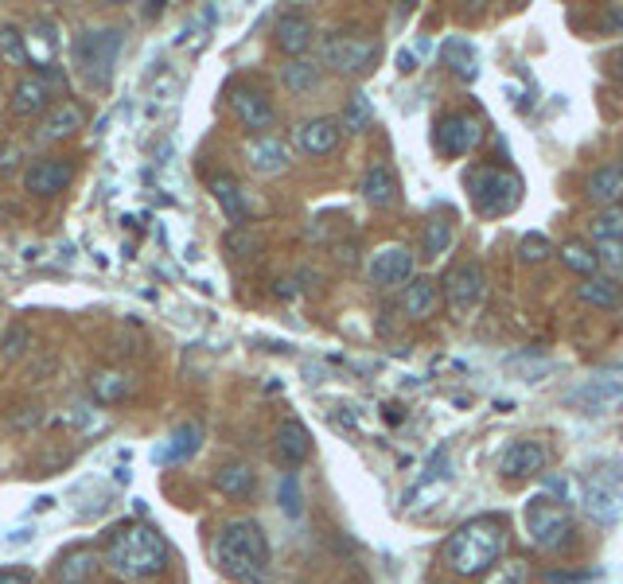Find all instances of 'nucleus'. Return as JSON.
Masks as SVG:
<instances>
[{"label": "nucleus", "mask_w": 623, "mask_h": 584, "mask_svg": "<svg viewBox=\"0 0 623 584\" xmlns=\"http://www.w3.org/2000/svg\"><path fill=\"white\" fill-rule=\"evenodd\" d=\"M230 110L234 117L242 121V129H250L257 137H265L269 129H273V121H277V110H273V102L254 90V86H234V94H230Z\"/></svg>", "instance_id": "nucleus-11"}, {"label": "nucleus", "mask_w": 623, "mask_h": 584, "mask_svg": "<svg viewBox=\"0 0 623 584\" xmlns=\"http://www.w3.org/2000/svg\"><path fill=\"white\" fill-rule=\"evenodd\" d=\"M522 526L538 549H565L573 542V514L550 495H534L522 511Z\"/></svg>", "instance_id": "nucleus-5"}, {"label": "nucleus", "mask_w": 623, "mask_h": 584, "mask_svg": "<svg viewBox=\"0 0 623 584\" xmlns=\"http://www.w3.org/2000/svg\"><path fill=\"white\" fill-rule=\"evenodd\" d=\"M71 180H74V168L67 160H59V156L36 160V164L24 172V187H28L32 195H59V191H67Z\"/></svg>", "instance_id": "nucleus-14"}, {"label": "nucleus", "mask_w": 623, "mask_h": 584, "mask_svg": "<svg viewBox=\"0 0 623 584\" xmlns=\"http://www.w3.org/2000/svg\"><path fill=\"white\" fill-rule=\"evenodd\" d=\"M561 261H565V269H573V273H581V277H596V269H600V261H596V254H592V246H585V242H565L561 246Z\"/></svg>", "instance_id": "nucleus-30"}, {"label": "nucleus", "mask_w": 623, "mask_h": 584, "mask_svg": "<svg viewBox=\"0 0 623 584\" xmlns=\"http://www.w3.org/2000/svg\"><path fill=\"white\" fill-rule=\"evenodd\" d=\"M0 55H4L8 63H16V67L28 63V47H24V36H20L16 28H0Z\"/></svg>", "instance_id": "nucleus-38"}, {"label": "nucleus", "mask_w": 623, "mask_h": 584, "mask_svg": "<svg viewBox=\"0 0 623 584\" xmlns=\"http://www.w3.org/2000/svg\"><path fill=\"white\" fill-rule=\"evenodd\" d=\"M363 199H367L370 207H378V211H386V207L398 203V180H394V172L386 164H370L367 168V176H363Z\"/></svg>", "instance_id": "nucleus-24"}, {"label": "nucleus", "mask_w": 623, "mask_h": 584, "mask_svg": "<svg viewBox=\"0 0 623 584\" xmlns=\"http://www.w3.org/2000/svg\"><path fill=\"white\" fill-rule=\"evenodd\" d=\"M499 472L503 479H534V475L546 472V448L538 444V440H514L511 448L503 452V460H499Z\"/></svg>", "instance_id": "nucleus-12"}, {"label": "nucleus", "mask_w": 623, "mask_h": 584, "mask_svg": "<svg viewBox=\"0 0 623 584\" xmlns=\"http://www.w3.org/2000/svg\"><path fill=\"white\" fill-rule=\"evenodd\" d=\"M592 254H596V261H600L604 269H612V273L623 269V242H596Z\"/></svg>", "instance_id": "nucleus-40"}, {"label": "nucleus", "mask_w": 623, "mask_h": 584, "mask_svg": "<svg viewBox=\"0 0 623 584\" xmlns=\"http://www.w3.org/2000/svg\"><path fill=\"white\" fill-rule=\"evenodd\" d=\"M483 296H487V277H483L479 261H464V265L448 269V277H444V304H448V312L456 320H468L483 304Z\"/></svg>", "instance_id": "nucleus-7"}, {"label": "nucleus", "mask_w": 623, "mask_h": 584, "mask_svg": "<svg viewBox=\"0 0 623 584\" xmlns=\"http://www.w3.org/2000/svg\"><path fill=\"white\" fill-rule=\"evenodd\" d=\"M246 156H250V168L261 172V176H277V172L289 168V148H285V141H277V137H257V141H250Z\"/></svg>", "instance_id": "nucleus-22"}, {"label": "nucleus", "mask_w": 623, "mask_h": 584, "mask_svg": "<svg viewBox=\"0 0 623 584\" xmlns=\"http://www.w3.org/2000/svg\"><path fill=\"white\" fill-rule=\"evenodd\" d=\"M370 117H374V110H370L367 94H355L351 102H347V113H343V129H351V133H363L370 125Z\"/></svg>", "instance_id": "nucleus-37"}, {"label": "nucleus", "mask_w": 623, "mask_h": 584, "mask_svg": "<svg viewBox=\"0 0 623 584\" xmlns=\"http://www.w3.org/2000/svg\"><path fill=\"white\" fill-rule=\"evenodd\" d=\"M102 561L117 581H152L168 569V546L160 542V534L152 526L129 522V526L113 530Z\"/></svg>", "instance_id": "nucleus-1"}, {"label": "nucleus", "mask_w": 623, "mask_h": 584, "mask_svg": "<svg viewBox=\"0 0 623 584\" xmlns=\"http://www.w3.org/2000/svg\"><path fill=\"white\" fill-rule=\"evenodd\" d=\"M273 448H277V456H281L289 468H296V464H304V460L312 456V437H308V429H304L300 421H285V425H277Z\"/></svg>", "instance_id": "nucleus-21"}, {"label": "nucleus", "mask_w": 623, "mask_h": 584, "mask_svg": "<svg viewBox=\"0 0 623 584\" xmlns=\"http://www.w3.org/2000/svg\"><path fill=\"white\" fill-rule=\"evenodd\" d=\"M553 250H550V238H542V234H526L522 242H518V257L526 261V265H538V261H546Z\"/></svg>", "instance_id": "nucleus-39"}, {"label": "nucleus", "mask_w": 623, "mask_h": 584, "mask_svg": "<svg viewBox=\"0 0 623 584\" xmlns=\"http://www.w3.org/2000/svg\"><path fill=\"white\" fill-rule=\"evenodd\" d=\"M479 584H530V565L526 561H499L495 569L483 573Z\"/></svg>", "instance_id": "nucleus-34"}, {"label": "nucleus", "mask_w": 623, "mask_h": 584, "mask_svg": "<svg viewBox=\"0 0 623 584\" xmlns=\"http://www.w3.org/2000/svg\"><path fill=\"white\" fill-rule=\"evenodd\" d=\"M339 137H343V125L335 117H312L296 129V145L308 156H331L339 148Z\"/></svg>", "instance_id": "nucleus-13"}, {"label": "nucleus", "mask_w": 623, "mask_h": 584, "mask_svg": "<svg viewBox=\"0 0 623 584\" xmlns=\"http://www.w3.org/2000/svg\"><path fill=\"white\" fill-rule=\"evenodd\" d=\"M612 78H616V82L623 86V51L616 55V59H612Z\"/></svg>", "instance_id": "nucleus-44"}, {"label": "nucleus", "mask_w": 623, "mask_h": 584, "mask_svg": "<svg viewBox=\"0 0 623 584\" xmlns=\"http://www.w3.org/2000/svg\"><path fill=\"white\" fill-rule=\"evenodd\" d=\"M90 386H94V398H102L106 405L129 398V378L125 374H113V370H98Z\"/></svg>", "instance_id": "nucleus-32"}, {"label": "nucleus", "mask_w": 623, "mask_h": 584, "mask_svg": "<svg viewBox=\"0 0 623 584\" xmlns=\"http://www.w3.org/2000/svg\"><path fill=\"white\" fill-rule=\"evenodd\" d=\"M444 59L452 63V71H460L464 78H476V51H472V43H464V39H448L444 43Z\"/></svg>", "instance_id": "nucleus-33"}, {"label": "nucleus", "mask_w": 623, "mask_h": 584, "mask_svg": "<svg viewBox=\"0 0 623 584\" xmlns=\"http://www.w3.org/2000/svg\"><path fill=\"white\" fill-rule=\"evenodd\" d=\"M585 195L600 207H623V164L608 160L600 168H592L585 180Z\"/></svg>", "instance_id": "nucleus-15"}, {"label": "nucleus", "mask_w": 623, "mask_h": 584, "mask_svg": "<svg viewBox=\"0 0 623 584\" xmlns=\"http://www.w3.org/2000/svg\"><path fill=\"white\" fill-rule=\"evenodd\" d=\"M483 141V125L472 113H444L437 121V148L444 156H468Z\"/></svg>", "instance_id": "nucleus-10"}, {"label": "nucleus", "mask_w": 623, "mask_h": 584, "mask_svg": "<svg viewBox=\"0 0 623 584\" xmlns=\"http://www.w3.org/2000/svg\"><path fill=\"white\" fill-rule=\"evenodd\" d=\"M226 250H234V257H250V250H257V238H246V234H230V238H226Z\"/></svg>", "instance_id": "nucleus-41"}, {"label": "nucleus", "mask_w": 623, "mask_h": 584, "mask_svg": "<svg viewBox=\"0 0 623 584\" xmlns=\"http://www.w3.org/2000/svg\"><path fill=\"white\" fill-rule=\"evenodd\" d=\"M588 234H592V246L596 242H623V207H604L588 222Z\"/></svg>", "instance_id": "nucleus-29"}, {"label": "nucleus", "mask_w": 623, "mask_h": 584, "mask_svg": "<svg viewBox=\"0 0 623 584\" xmlns=\"http://www.w3.org/2000/svg\"><path fill=\"white\" fill-rule=\"evenodd\" d=\"M215 487H219L226 499H250L257 487V475L246 460H226L219 472H215Z\"/></svg>", "instance_id": "nucleus-23"}, {"label": "nucleus", "mask_w": 623, "mask_h": 584, "mask_svg": "<svg viewBox=\"0 0 623 584\" xmlns=\"http://www.w3.org/2000/svg\"><path fill=\"white\" fill-rule=\"evenodd\" d=\"M121 51V32L117 28H90L71 43L74 67L86 74L90 86H106L113 78V63Z\"/></svg>", "instance_id": "nucleus-6"}, {"label": "nucleus", "mask_w": 623, "mask_h": 584, "mask_svg": "<svg viewBox=\"0 0 623 584\" xmlns=\"http://www.w3.org/2000/svg\"><path fill=\"white\" fill-rule=\"evenodd\" d=\"M98 569V553H90V549H78L71 557H63V565H59V581L63 584H82L90 573Z\"/></svg>", "instance_id": "nucleus-31"}, {"label": "nucleus", "mask_w": 623, "mask_h": 584, "mask_svg": "<svg viewBox=\"0 0 623 584\" xmlns=\"http://www.w3.org/2000/svg\"><path fill=\"white\" fill-rule=\"evenodd\" d=\"M211 195H215V203L226 211V219L238 222V226L246 222L250 207H246V199H242V187L230 180V176H215V180H211Z\"/></svg>", "instance_id": "nucleus-26"}, {"label": "nucleus", "mask_w": 623, "mask_h": 584, "mask_svg": "<svg viewBox=\"0 0 623 584\" xmlns=\"http://www.w3.org/2000/svg\"><path fill=\"white\" fill-rule=\"evenodd\" d=\"M468 195H472V203H476V211L483 219H499V215H511L514 207L522 203V180L507 168L483 164V168L468 172Z\"/></svg>", "instance_id": "nucleus-4"}, {"label": "nucleus", "mask_w": 623, "mask_h": 584, "mask_svg": "<svg viewBox=\"0 0 623 584\" xmlns=\"http://www.w3.org/2000/svg\"><path fill=\"white\" fill-rule=\"evenodd\" d=\"M281 503L289 514H300V495H296V479H285L281 483Z\"/></svg>", "instance_id": "nucleus-42"}, {"label": "nucleus", "mask_w": 623, "mask_h": 584, "mask_svg": "<svg viewBox=\"0 0 623 584\" xmlns=\"http://www.w3.org/2000/svg\"><path fill=\"white\" fill-rule=\"evenodd\" d=\"M195 448H199V429H195V425H184V429H176L172 444L160 448V460H184Z\"/></svg>", "instance_id": "nucleus-36"}, {"label": "nucleus", "mask_w": 623, "mask_h": 584, "mask_svg": "<svg viewBox=\"0 0 623 584\" xmlns=\"http://www.w3.org/2000/svg\"><path fill=\"white\" fill-rule=\"evenodd\" d=\"M507 549V522L503 518H472L464 522L448 546H444V565L456 577H483L503 561Z\"/></svg>", "instance_id": "nucleus-2"}, {"label": "nucleus", "mask_w": 623, "mask_h": 584, "mask_svg": "<svg viewBox=\"0 0 623 584\" xmlns=\"http://www.w3.org/2000/svg\"><path fill=\"white\" fill-rule=\"evenodd\" d=\"M86 125V110L78 106V102H63V106H55V110L43 117V125H39V145H55V141H67L71 133H78Z\"/></svg>", "instance_id": "nucleus-17"}, {"label": "nucleus", "mask_w": 623, "mask_h": 584, "mask_svg": "<svg viewBox=\"0 0 623 584\" xmlns=\"http://www.w3.org/2000/svg\"><path fill=\"white\" fill-rule=\"evenodd\" d=\"M324 63L339 74H367L378 63V43L370 36H351V32H335L324 39Z\"/></svg>", "instance_id": "nucleus-8"}, {"label": "nucleus", "mask_w": 623, "mask_h": 584, "mask_svg": "<svg viewBox=\"0 0 623 584\" xmlns=\"http://www.w3.org/2000/svg\"><path fill=\"white\" fill-rule=\"evenodd\" d=\"M215 561L219 569L238 584H265L269 573V542L254 518L226 522L215 538Z\"/></svg>", "instance_id": "nucleus-3"}, {"label": "nucleus", "mask_w": 623, "mask_h": 584, "mask_svg": "<svg viewBox=\"0 0 623 584\" xmlns=\"http://www.w3.org/2000/svg\"><path fill=\"white\" fill-rule=\"evenodd\" d=\"M581 300L592 304V308H616L623 300V292L612 277H588L585 285H581Z\"/></svg>", "instance_id": "nucleus-28"}, {"label": "nucleus", "mask_w": 623, "mask_h": 584, "mask_svg": "<svg viewBox=\"0 0 623 584\" xmlns=\"http://www.w3.org/2000/svg\"><path fill=\"white\" fill-rule=\"evenodd\" d=\"M281 82H285L289 94L304 98V94H312L320 86V63H312V59H289L281 67Z\"/></svg>", "instance_id": "nucleus-25"}, {"label": "nucleus", "mask_w": 623, "mask_h": 584, "mask_svg": "<svg viewBox=\"0 0 623 584\" xmlns=\"http://www.w3.org/2000/svg\"><path fill=\"white\" fill-rule=\"evenodd\" d=\"M581 507H585L596 522H616L623 514V491L604 483V479H588V487L581 491Z\"/></svg>", "instance_id": "nucleus-16"}, {"label": "nucleus", "mask_w": 623, "mask_h": 584, "mask_svg": "<svg viewBox=\"0 0 623 584\" xmlns=\"http://www.w3.org/2000/svg\"><path fill=\"white\" fill-rule=\"evenodd\" d=\"M0 584H32L24 573H0Z\"/></svg>", "instance_id": "nucleus-43"}, {"label": "nucleus", "mask_w": 623, "mask_h": 584, "mask_svg": "<svg viewBox=\"0 0 623 584\" xmlns=\"http://www.w3.org/2000/svg\"><path fill=\"white\" fill-rule=\"evenodd\" d=\"M273 36H277V47L281 51H289L293 59H300L308 47H312V39H316V28H312V20H304V16H281L277 20V28H273Z\"/></svg>", "instance_id": "nucleus-20"}, {"label": "nucleus", "mask_w": 623, "mask_h": 584, "mask_svg": "<svg viewBox=\"0 0 623 584\" xmlns=\"http://www.w3.org/2000/svg\"><path fill=\"white\" fill-rule=\"evenodd\" d=\"M440 304V285L429 277H413L402 292V308L409 320H429Z\"/></svg>", "instance_id": "nucleus-19"}, {"label": "nucleus", "mask_w": 623, "mask_h": 584, "mask_svg": "<svg viewBox=\"0 0 623 584\" xmlns=\"http://www.w3.org/2000/svg\"><path fill=\"white\" fill-rule=\"evenodd\" d=\"M47 102H51V82L32 74V78H20V82H16L8 106H12L16 117H36V113L47 110Z\"/></svg>", "instance_id": "nucleus-18"}, {"label": "nucleus", "mask_w": 623, "mask_h": 584, "mask_svg": "<svg viewBox=\"0 0 623 584\" xmlns=\"http://www.w3.org/2000/svg\"><path fill=\"white\" fill-rule=\"evenodd\" d=\"M28 347H32V331L24 328V324H12V328L4 331V339H0V355H4L8 363L24 359V355H28Z\"/></svg>", "instance_id": "nucleus-35"}, {"label": "nucleus", "mask_w": 623, "mask_h": 584, "mask_svg": "<svg viewBox=\"0 0 623 584\" xmlns=\"http://www.w3.org/2000/svg\"><path fill=\"white\" fill-rule=\"evenodd\" d=\"M413 250L402 246V242H394V246H382V250H374L367 261V273L370 281L378 285V289H394V285H409L413 281Z\"/></svg>", "instance_id": "nucleus-9"}, {"label": "nucleus", "mask_w": 623, "mask_h": 584, "mask_svg": "<svg viewBox=\"0 0 623 584\" xmlns=\"http://www.w3.org/2000/svg\"><path fill=\"white\" fill-rule=\"evenodd\" d=\"M452 242H456V226L448 215H433V219L425 222V257H444L452 250Z\"/></svg>", "instance_id": "nucleus-27"}]
</instances>
